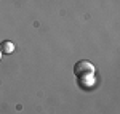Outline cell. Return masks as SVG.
Masks as SVG:
<instances>
[{
	"mask_svg": "<svg viewBox=\"0 0 120 114\" xmlns=\"http://www.w3.org/2000/svg\"><path fill=\"white\" fill-rule=\"evenodd\" d=\"M0 59H2V51H0Z\"/></svg>",
	"mask_w": 120,
	"mask_h": 114,
	"instance_id": "cell-3",
	"label": "cell"
},
{
	"mask_svg": "<svg viewBox=\"0 0 120 114\" xmlns=\"http://www.w3.org/2000/svg\"><path fill=\"white\" fill-rule=\"evenodd\" d=\"M74 74L77 77H83V76H91L94 74V66L88 61H79L77 64L74 66Z\"/></svg>",
	"mask_w": 120,
	"mask_h": 114,
	"instance_id": "cell-1",
	"label": "cell"
},
{
	"mask_svg": "<svg viewBox=\"0 0 120 114\" xmlns=\"http://www.w3.org/2000/svg\"><path fill=\"white\" fill-rule=\"evenodd\" d=\"M0 51H2V55H10V53H13V51H15V43L10 42V40H3V42L0 43Z\"/></svg>",
	"mask_w": 120,
	"mask_h": 114,
	"instance_id": "cell-2",
	"label": "cell"
}]
</instances>
